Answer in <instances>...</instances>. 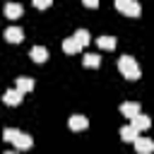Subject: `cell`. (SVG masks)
I'll use <instances>...</instances> for the list:
<instances>
[{
    "label": "cell",
    "instance_id": "obj_1",
    "mask_svg": "<svg viewBox=\"0 0 154 154\" xmlns=\"http://www.w3.org/2000/svg\"><path fill=\"white\" fill-rule=\"evenodd\" d=\"M2 140H5V142H12L19 152L31 149V144H34L31 135H26V132H22V130H17V128H5V130H2Z\"/></svg>",
    "mask_w": 154,
    "mask_h": 154
},
{
    "label": "cell",
    "instance_id": "obj_2",
    "mask_svg": "<svg viewBox=\"0 0 154 154\" xmlns=\"http://www.w3.org/2000/svg\"><path fill=\"white\" fill-rule=\"evenodd\" d=\"M118 70L125 79H140V75H142V70H140V65L132 55H120L118 58Z\"/></svg>",
    "mask_w": 154,
    "mask_h": 154
},
{
    "label": "cell",
    "instance_id": "obj_3",
    "mask_svg": "<svg viewBox=\"0 0 154 154\" xmlns=\"http://www.w3.org/2000/svg\"><path fill=\"white\" fill-rule=\"evenodd\" d=\"M113 7L125 17H140L142 14V7L137 0H113Z\"/></svg>",
    "mask_w": 154,
    "mask_h": 154
},
{
    "label": "cell",
    "instance_id": "obj_4",
    "mask_svg": "<svg viewBox=\"0 0 154 154\" xmlns=\"http://www.w3.org/2000/svg\"><path fill=\"white\" fill-rule=\"evenodd\" d=\"M132 144H135V154H154V142H152L149 137L137 135Z\"/></svg>",
    "mask_w": 154,
    "mask_h": 154
},
{
    "label": "cell",
    "instance_id": "obj_5",
    "mask_svg": "<svg viewBox=\"0 0 154 154\" xmlns=\"http://www.w3.org/2000/svg\"><path fill=\"white\" fill-rule=\"evenodd\" d=\"M67 125H70V130L79 132V130H87V128H89V118H87V116H82V113H75V116H70Z\"/></svg>",
    "mask_w": 154,
    "mask_h": 154
},
{
    "label": "cell",
    "instance_id": "obj_6",
    "mask_svg": "<svg viewBox=\"0 0 154 154\" xmlns=\"http://www.w3.org/2000/svg\"><path fill=\"white\" fill-rule=\"evenodd\" d=\"M130 125H132L137 132H142V130H147V128L152 125V118H149V116H144V113L140 111L137 116H132V118H130Z\"/></svg>",
    "mask_w": 154,
    "mask_h": 154
},
{
    "label": "cell",
    "instance_id": "obj_7",
    "mask_svg": "<svg viewBox=\"0 0 154 154\" xmlns=\"http://www.w3.org/2000/svg\"><path fill=\"white\" fill-rule=\"evenodd\" d=\"M2 36H5L10 43H22V41H24V31H22V26H7V29L2 31Z\"/></svg>",
    "mask_w": 154,
    "mask_h": 154
},
{
    "label": "cell",
    "instance_id": "obj_8",
    "mask_svg": "<svg viewBox=\"0 0 154 154\" xmlns=\"http://www.w3.org/2000/svg\"><path fill=\"white\" fill-rule=\"evenodd\" d=\"M22 99H24V94L14 87V89H7L5 94H2V101L7 103V106H19L22 103Z\"/></svg>",
    "mask_w": 154,
    "mask_h": 154
},
{
    "label": "cell",
    "instance_id": "obj_9",
    "mask_svg": "<svg viewBox=\"0 0 154 154\" xmlns=\"http://www.w3.org/2000/svg\"><path fill=\"white\" fill-rule=\"evenodd\" d=\"M140 111H142L140 101H123V103H120V113H123L125 118H132V116H137Z\"/></svg>",
    "mask_w": 154,
    "mask_h": 154
},
{
    "label": "cell",
    "instance_id": "obj_10",
    "mask_svg": "<svg viewBox=\"0 0 154 154\" xmlns=\"http://www.w3.org/2000/svg\"><path fill=\"white\" fill-rule=\"evenodd\" d=\"M22 14H24V7L19 2H7L5 5V17L7 19H19Z\"/></svg>",
    "mask_w": 154,
    "mask_h": 154
},
{
    "label": "cell",
    "instance_id": "obj_11",
    "mask_svg": "<svg viewBox=\"0 0 154 154\" xmlns=\"http://www.w3.org/2000/svg\"><path fill=\"white\" fill-rule=\"evenodd\" d=\"M29 55H31L34 63H46V60H48V48H46V46H34V48L29 51Z\"/></svg>",
    "mask_w": 154,
    "mask_h": 154
},
{
    "label": "cell",
    "instance_id": "obj_12",
    "mask_svg": "<svg viewBox=\"0 0 154 154\" xmlns=\"http://www.w3.org/2000/svg\"><path fill=\"white\" fill-rule=\"evenodd\" d=\"M63 51H65L67 55H72V53H79V51H82V46L75 41V36H67V38L63 41Z\"/></svg>",
    "mask_w": 154,
    "mask_h": 154
},
{
    "label": "cell",
    "instance_id": "obj_13",
    "mask_svg": "<svg viewBox=\"0 0 154 154\" xmlns=\"http://www.w3.org/2000/svg\"><path fill=\"white\" fill-rule=\"evenodd\" d=\"M82 65L84 67H99L101 65V55L99 53H84L82 55Z\"/></svg>",
    "mask_w": 154,
    "mask_h": 154
},
{
    "label": "cell",
    "instance_id": "obj_14",
    "mask_svg": "<svg viewBox=\"0 0 154 154\" xmlns=\"http://www.w3.org/2000/svg\"><path fill=\"white\" fill-rule=\"evenodd\" d=\"M14 87H17L22 94H26V91H31V89H34V79H31V77H17Z\"/></svg>",
    "mask_w": 154,
    "mask_h": 154
},
{
    "label": "cell",
    "instance_id": "obj_15",
    "mask_svg": "<svg viewBox=\"0 0 154 154\" xmlns=\"http://www.w3.org/2000/svg\"><path fill=\"white\" fill-rule=\"evenodd\" d=\"M137 135H140V132H137L132 125H123V128H120V140H123V142H135Z\"/></svg>",
    "mask_w": 154,
    "mask_h": 154
},
{
    "label": "cell",
    "instance_id": "obj_16",
    "mask_svg": "<svg viewBox=\"0 0 154 154\" xmlns=\"http://www.w3.org/2000/svg\"><path fill=\"white\" fill-rule=\"evenodd\" d=\"M116 43H118V41H116L113 36H99V38H96V46H99V48H103V51H113V48H116Z\"/></svg>",
    "mask_w": 154,
    "mask_h": 154
},
{
    "label": "cell",
    "instance_id": "obj_17",
    "mask_svg": "<svg viewBox=\"0 0 154 154\" xmlns=\"http://www.w3.org/2000/svg\"><path fill=\"white\" fill-rule=\"evenodd\" d=\"M72 36H75V41H77L82 48H84V46H89V41H91V36H89V31H87V29H77Z\"/></svg>",
    "mask_w": 154,
    "mask_h": 154
},
{
    "label": "cell",
    "instance_id": "obj_18",
    "mask_svg": "<svg viewBox=\"0 0 154 154\" xmlns=\"http://www.w3.org/2000/svg\"><path fill=\"white\" fill-rule=\"evenodd\" d=\"M31 2H34V7H38V10H46V7L53 5V0H31Z\"/></svg>",
    "mask_w": 154,
    "mask_h": 154
},
{
    "label": "cell",
    "instance_id": "obj_19",
    "mask_svg": "<svg viewBox=\"0 0 154 154\" xmlns=\"http://www.w3.org/2000/svg\"><path fill=\"white\" fill-rule=\"evenodd\" d=\"M84 7H99V0H82Z\"/></svg>",
    "mask_w": 154,
    "mask_h": 154
},
{
    "label": "cell",
    "instance_id": "obj_20",
    "mask_svg": "<svg viewBox=\"0 0 154 154\" xmlns=\"http://www.w3.org/2000/svg\"><path fill=\"white\" fill-rule=\"evenodd\" d=\"M5 154H17V152H5Z\"/></svg>",
    "mask_w": 154,
    "mask_h": 154
}]
</instances>
